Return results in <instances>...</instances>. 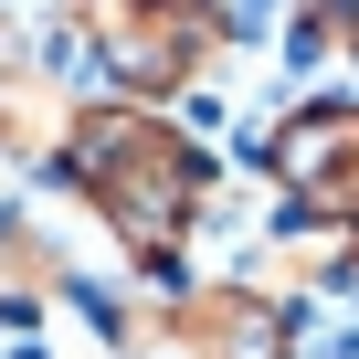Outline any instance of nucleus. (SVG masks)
<instances>
[{
    "mask_svg": "<svg viewBox=\"0 0 359 359\" xmlns=\"http://www.w3.org/2000/svg\"><path fill=\"white\" fill-rule=\"evenodd\" d=\"M43 180L95 222V243L116 254V275H180L191 222H201V201H212L222 158H212V137H191L169 106L95 95V85H85Z\"/></svg>",
    "mask_w": 359,
    "mask_h": 359,
    "instance_id": "f257e3e1",
    "label": "nucleus"
},
{
    "mask_svg": "<svg viewBox=\"0 0 359 359\" xmlns=\"http://www.w3.org/2000/svg\"><path fill=\"white\" fill-rule=\"evenodd\" d=\"M74 32L95 95H137V106H180L233 53L222 0H74Z\"/></svg>",
    "mask_w": 359,
    "mask_h": 359,
    "instance_id": "f03ea898",
    "label": "nucleus"
},
{
    "mask_svg": "<svg viewBox=\"0 0 359 359\" xmlns=\"http://www.w3.org/2000/svg\"><path fill=\"white\" fill-rule=\"evenodd\" d=\"M243 169L275 191V212L327 222V233H359V85L285 95L275 127L243 148Z\"/></svg>",
    "mask_w": 359,
    "mask_h": 359,
    "instance_id": "7ed1b4c3",
    "label": "nucleus"
},
{
    "mask_svg": "<svg viewBox=\"0 0 359 359\" xmlns=\"http://www.w3.org/2000/svg\"><path fill=\"white\" fill-rule=\"evenodd\" d=\"M275 53H285L296 95H317V85H359V0H296V11L275 22Z\"/></svg>",
    "mask_w": 359,
    "mask_h": 359,
    "instance_id": "20e7f679",
    "label": "nucleus"
},
{
    "mask_svg": "<svg viewBox=\"0 0 359 359\" xmlns=\"http://www.w3.org/2000/svg\"><path fill=\"white\" fill-rule=\"evenodd\" d=\"M64 116H74V95H64V85H43V74H11V64H0V169H11V180H43V169H53Z\"/></svg>",
    "mask_w": 359,
    "mask_h": 359,
    "instance_id": "39448f33",
    "label": "nucleus"
},
{
    "mask_svg": "<svg viewBox=\"0 0 359 359\" xmlns=\"http://www.w3.org/2000/svg\"><path fill=\"white\" fill-rule=\"evenodd\" d=\"M348 296H359V233H348Z\"/></svg>",
    "mask_w": 359,
    "mask_h": 359,
    "instance_id": "423d86ee",
    "label": "nucleus"
}]
</instances>
